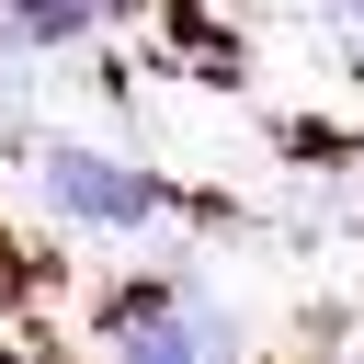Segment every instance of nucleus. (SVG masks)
<instances>
[{
  "instance_id": "1",
  "label": "nucleus",
  "mask_w": 364,
  "mask_h": 364,
  "mask_svg": "<svg viewBox=\"0 0 364 364\" xmlns=\"http://www.w3.org/2000/svg\"><path fill=\"white\" fill-rule=\"evenodd\" d=\"M23 171H34V205H46V216L102 228V239H136V228L171 216V182L136 171V159H114V148H91V136H34Z\"/></svg>"
},
{
  "instance_id": "2",
  "label": "nucleus",
  "mask_w": 364,
  "mask_h": 364,
  "mask_svg": "<svg viewBox=\"0 0 364 364\" xmlns=\"http://www.w3.org/2000/svg\"><path fill=\"white\" fill-rule=\"evenodd\" d=\"M102 364H228V318L193 284H136L102 307Z\"/></svg>"
},
{
  "instance_id": "3",
  "label": "nucleus",
  "mask_w": 364,
  "mask_h": 364,
  "mask_svg": "<svg viewBox=\"0 0 364 364\" xmlns=\"http://www.w3.org/2000/svg\"><path fill=\"white\" fill-rule=\"evenodd\" d=\"M136 0H0V34L23 57H57V46H91L102 23H125Z\"/></svg>"
},
{
  "instance_id": "4",
  "label": "nucleus",
  "mask_w": 364,
  "mask_h": 364,
  "mask_svg": "<svg viewBox=\"0 0 364 364\" xmlns=\"http://www.w3.org/2000/svg\"><path fill=\"white\" fill-rule=\"evenodd\" d=\"M318 11H341V23H364V0H318Z\"/></svg>"
}]
</instances>
